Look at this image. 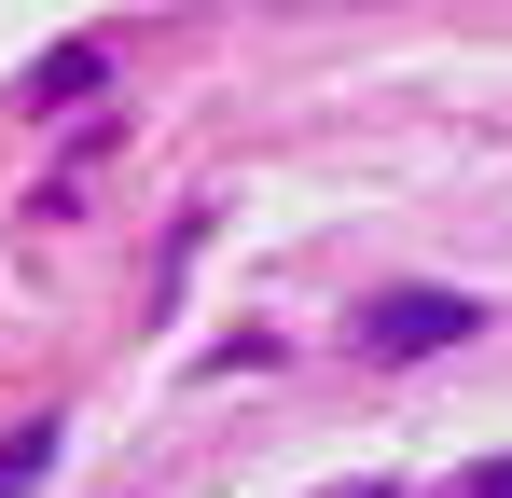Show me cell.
<instances>
[{"instance_id": "3", "label": "cell", "mask_w": 512, "mask_h": 498, "mask_svg": "<svg viewBox=\"0 0 512 498\" xmlns=\"http://www.w3.org/2000/svg\"><path fill=\"white\" fill-rule=\"evenodd\" d=\"M485 498H512V457H499V471H485Z\"/></svg>"}, {"instance_id": "1", "label": "cell", "mask_w": 512, "mask_h": 498, "mask_svg": "<svg viewBox=\"0 0 512 498\" xmlns=\"http://www.w3.org/2000/svg\"><path fill=\"white\" fill-rule=\"evenodd\" d=\"M471 319H485L471 291H374V305H360V346H374V360H429V346H457Z\"/></svg>"}, {"instance_id": "2", "label": "cell", "mask_w": 512, "mask_h": 498, "mask_svg": "<svg viewBox=\"0 0 512 498\" xmlns=\"http://www.w3.org/2000/svg\"><path fill=\"white\" fill-rule=\"evenodd\" d=\"M42 457H56V429H42V415H28V429H14V443H0V498H28V485H42Z\"/></svg>"}]
</instances>
